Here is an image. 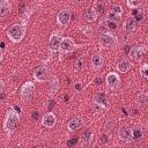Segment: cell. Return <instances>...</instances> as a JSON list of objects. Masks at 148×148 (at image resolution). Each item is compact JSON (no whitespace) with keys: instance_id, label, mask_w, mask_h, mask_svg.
Segmentation results:
<instances>
[{"instance_id":"cell-1","label":"cell","mask_w":148,"mask_h":148,"mask_svg":"<svg viewBox=\"0 0 148 148\" xmlns=\"http://www.w3.org/2000/svg\"><path fill=\"white\" fill-rule=\"evenodd\" d=\"M18 124H20V114L16 111V109L14 106H12L6 111L3 125H2V128H3V131L8 138L16 131Z\"/></svg>"},{"instance_id":"cell-2","label":"cell","mask_w":148,"mask_h":148,"mask_svg":"<svg viewBox=\"0 0 148 148\" xmlns=\"http://www.w3.org/2000/svg\"><path fill=\"white\" fill-rule=\"evenodd\" d=\"M27 28H28V23H27L25 18L21 23L12 24L7 29V37L9 38L10 42L17 44V43H20L24 38V36L27 34Z\"/></svg>"},{"instance_id":"cell-3","label":"cell","mask_w":148,"mask_h":148,"mask_svg":"<svg viewBox=\"0 0 148 148\" xmlns=\"http://www.w3.org/2000/svg\"><path fill=\"white\" fill-rule=\"evenodd\" d=\"M98 43L101 49H110V47H116L118 45V38L111 34L110 31H103L99 34Z\"/></svg>"},{"instance_id":"cell-4","label":"cell","mask_w":148,"mask_h":148,"mask_svg":"<svg viewBox=\"0 0 148 148\" xmlns=\"http://www.w3.org/2000/svg\"><path fill=\"white\" fill-rule=\"evenodd\" d=\"M34 94H35V84L31 82V81H27L22 84L21 87V90H20V97H21V101L23 103H29L31 102L32 97H34Z\"/></svg>"},{"instance_id":"cell-5","label":"cell","mask_w":148,"mask_h":148,"mask_svg":"<svg viewBox=\"0 0 148 148\" xmlns=\"http://www.w3.org/2000/svg\"><path fill=\"white\" fill-rule=\"evenodd\" d=\"M71 18H72V12L71 9L68 8H64L61 9L58 14H57V17H56V21H57V24L61 28H67L69 22H71Z\"/></svg>"},{"instance_id":"cell-6","label":"cell","mask_w":148,"mask_h":148,"mask_svg":"<svg viewBox=\"0 0 148 148\" xmlns=\"http://www.w3.org/2000/svg\"><path fill=\"white\" fill-rule=\"evenodd\" d=\"M61 40H62L61 31H54V32H52V35L50 36V39H49V49H50V52L51 53L59 51Z\"/></svg>"},{"instance_id":"cell-7","label":"cell","mask_w":148,"mask_h":148,"mask_svg":"<svg viewBox=\"0 0 148 148\" xmlns=\"http://www.w3.org/2000/svg\"><path fill=\"white\" fill-rule=\"evenodd\" d=\"M76 44L75 42L71 38V37H62V40L60 43V47H59V52L61 54H66V53H71L76 49Z\"/></svg>"},{"instance_id":"cell-8","label":"cell","mask_w":148,"mask_h":148,"mask_svg":"<svg viewBox=\"0 0 148 148\" xmlns=\"http://www.w3.org/2000/svg\"><path fill=\"white\" fill-rule=\"evenodd\" d=\"M146 45H135L133 47H131L130 52H128V57L133 60V61H140L145 53H146Z\"/></svg>"},{"instance_id":"cell-9","label":"cell","mask_w":148,"mask_h":148,"mask_svg":"<svg viewBox=\"0 0 148 148\" xmlns=\"http://www.w3.org/2000/svg\"><path fill=\"white\" fill-rule=\"evenodd\" d=\"M49 75H50V72H49L47 66H39L34 72V80L36 82L42 83V82H45L49 80Z\"/></svg>"},{"instance_id":"cell-10","label":"cell","mask_w":148,"mask_h":148,"mask_svg":"<svg viewBox=\"0 0 148 148\" xmlns=\"http://www.w3.org/2000/svg\"><path fill=\"white\" fill-rule=\"evenodd\" d=\"M123 7L120 5H113L111 7V9L106 13V20H110V21H114V22H118L120 18H121V15H123Z\"/></svg>"},{"instance_id":"cell-11","label":"cell","mask_w":148,"mask_h":148,"mask_svg":"<svg viewBox=\"0 0 148 148\" xmlns=\"http://www.w3.org/2000/svg\"><path fill=\"white\" fill-rule=\"evenodd\" d=\"M105 83H106L108 88H110V89L118 88L119 84H120V76H119V74H117L114 72L108 73L106 76H105Z\"/></svg>"},{"instance_id":"cell-12","label":"cell","mask_w":148,"mask_h":148,"mask_svg":"<svg viewBox=\"0 0 148 148\" xmlns=\"http://www.w3.org/2000/svg\"><path fill=\"white\" fill-rule=\"evenodd\" d=\"M84 124V120L83 118H81L80 116H75V117H72L68 123H67V130L69 132H74V131H77L80 130Z\"/></svg>"},{"instance_id":"cell-13","label":"cell","mask_w":148,"mask_h":148,"mask_svg":"<svg viewBox=\"0 0 148 148\" xmlns=\"http://www.w3.org/2000/svg\"><path fill=\"white\" fill-rule=\"evenodd\" d=\"M42 125L44 126V127H46V128H52V127H54L56 126V124H57V118H56V116H54V113L53 112H51V111H49V112H46L43 117H42Z\"/></svg>"},{"instance_id":"cell-14","label":"cell","mask_w":148,"mask_h":148,"mask_svg":"<svg viewBox=\"0 0 148 148\" xmlns=\"http://www.w3.org/2000/svg\"><path fill=\"white\" fill-rule=\"evenodd\" d=\"M118 138L121 141H126V142L134 140V138H133V130L130 128V127H127V126L120 127L118 130Z\"/></svg>"},{"instance_id":"cell-15","label":"cell","mask_w":148,"mask_h":148,"mask_svg":"<svg viewBox=\"0 0 148 148\" xmlns=\"http://www.w3.org/2000/svg\"><path fill=\"white\" fill-rule=\"evenodd\" d=\"M123 28H124V30H125L126 32H128V34L134 32V31L136 30V28H138V21L135 20L134 16H128V17L125 20V22H124V24H123Z\"/></svg>"},{"instance_id":"cell-16","label":"cell","mask_w":148,"mask_h":148,"mask_svg":"<svg viewBox=\"0 0 148 148\" xmlns=\"http://www.w3.org/2000/svg\"><path fill=\"white\" fill-rule=\"evenodd\" d=\"M90 64H91V69L97 72V71H99V69L103 67V65H104V59H103V57H102L101 54L95 53V54L91 56Z\"/></svg>"},{"instance_id":"cell-17","label":"cell","mask_w":148,"mask_h":148,"mask_svg":"<svg viewBox=\"0 0 148 148\" xmlns=\"http://www.w3.org/2000/svg\"><path fill=\"white\" fill-rule=\"evenodd\" d=\"M92 103L94 104H98L103 108H108V97H106V94L103 92V91H98L92 97Z\"/></svg>"},{"instance_id":"cell-18","label":"cell","mask_w":148,"mask_h":148,"mask_svg":"<svg viewBox=\"0 0 148 148\" xmlns=\"http://www.w3.org/2000/svg\"><path fill=\"white\" fill-rule=\"evenodd\" d=\"M132 67V64L128 59H121L117 64V71L119 73H127Z\"/></svg>"},{"instance_id":"cell-19","label":"cell","mask_w":148,"mask_h":148,"mask_svg":"<svg viewBox=\"0 0 148 148\" xmlns=\"http://www.w3.org/2000/svg\"><path fill=\"white\" fill-rule=\"evenodd\" d=\"M10 10L9 0H0V17L3 18Z\"/></svg>"},{"instance_id":"cell-20","label":"cell","mask_w":148,"mask_h":148,"mask_svg":"<svg viewBox=\"0 0 148 148\" xmlns=\"http://www.w3.org/2000/svg\"><path fill=\"white\" fill-rule=\"evenodd\" d=\"M97 16H98V13H97V10H96L95 8H89V9L86 12V14H84V18H86V21L89 22V23L95 22V21L97 20Z\"/></svg>"},{"instance_id":"cell-21","label":"cell","mask_w":148,"mask_h":148,"mask_svg":"<svg viewBox=\"0 0 148 148\" xmlns=\"http://www.w3.org/2000/svg\"><path fill=\"white\" fill-rule=\"evenodd\" d=\"M135 102L139 106H145L148 104V92H139L136 95Z\"/></svg>"},{"instance_id":"cell-22","label":"cell","mask_w":148,"mask_h":148,"mask_svg":"<svg viewBox=\"0 0 148 148\" xmlns=\"http://www.w3.org/2000/svg\"><path fill=\"white\" fill-rule=\"evenodd\" d=\"M92 139V132L90 130H86L82 134V139H81V142L82 145H89L90 141Z\"/></svg>"},{"instance_id":"cell-23","label":"cell","mask_w":148,"mask_h":148,"mask_svg":"<svg viewBox=\"0 0 148 148\" xmlns=\"http://www.w3.org/2000/svg\"><path fill=\"white\" fill-rule=\"evenodd\" d=\"M141 2L142 0H126V5L128 8L131 9H136L141 6Z\"/></svg>"},{"instance_id":"cell-24","label":"cell","mask_w":148,"mask_h":148,"mask_svg":"<svg viewBox=\"0 0 148 148\" xmlns=\"http://www.w3.org/2000/svg\"><path fill=\"white\" fill-rule=\"evenodd\" d=\"M83 64H84V58L83 57H79L76 59L75 64H74V71H76V72L81 71L83 68Z\"/></svg>"},{"instance_id":"cell-25","label":"cell","mask_w":148,"mask_h":148,"mask_svg":"<svg viewBox=\"0 0 148 148\" xmlns=\"http://www.w3.org/2000/svg\"><path fill=\"white\" fill-rule=\"evenodd\" d=\"M59 88V83H58V79L57 77H52L51 81V89H50V95H53Z\"/></svg>"},{"instance_id":"cell-26","label":"cell","mask_w":148,"mask_h":148,"mask_svg":"<svg viewBox=\"0 0 148 148\" xmlns=\"http://www.w3.org/2000/svg\"><path fill=\"white\" fill-rule=\"evenodd\" d=\"M139 73H140V75H141L142 77H145V79L148 80V64L141 65L140 68H139Z\"/></svg>"},{"instance_id":"cell-27","label":"cell","mask_w":148,"mask_h":148,"mask_svg":"<svg viewBox=\"0 0 148 148\" xmlns=\"http://www.w3.org/2000/svg\"><path fill=\"white\" fill-rule=\"evenodd\" d=\"M81 30H82V32H83L87 37H90V36L92 35V28H90V27H88V25L81 27Z\"/></svg>"},{"instance_id":"cell-28","label":"cell","mask_w":148,"mask_h":148,"mask_svg":"<svg viewBox=\"0 0 148 148\" xmlns=\"http://www.w3.org/2000/svg\"><path fill=\"white\" fill-rule=\"evenodd\" d=\"M104 130H105V132H106L109 135H110V134H112V130H113V123H112L111 120H109V121L105 124Z\"/></svg>"},{"instance_id":"cell-29","label":"cell","mask_w":148,"mask_h":148,"mask_svg":"<svg viewBox=\"0 0 148 148\" xmlns=\"http://www.w3.org/2000/svg\"><path fill=\"white\" fill-rule=\"evenodd\" d=\"M5 49H6V46H5V43L2 42V43H1V59H2V56H3V52H5Z\"/></svg>"},{"instance_id":"cell-30","label":"cell","mask_w":148,"mask_h":148,"mask_svg":"<svg viewBox=\"0 0 148 148\" xmlns=\"http://www.w3.org/2000/svg\"><path fill=\"white\" fill-rule=\"evenodd\" d=\"M86 0H73V2L74 3H76V5H81V3H83Z\"/></svg>"},{"instance_id":"cell-31","label":"cell","mask_w":148,"mask_h":148,"mask_svg":"<svg viewBox=\"0 0 148 148\" xmlns=\"http://www.w3.org/2000/svg\"><path fill=\"white\" fill-rule=\"evenodd\" d=\"M147 25H148V24H147Z\"/></svg>"}]
</instances>
